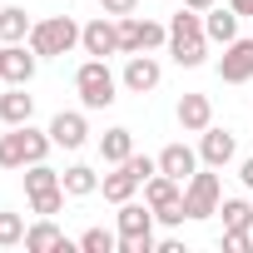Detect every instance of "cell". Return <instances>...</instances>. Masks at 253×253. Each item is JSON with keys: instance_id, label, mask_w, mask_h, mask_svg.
Instances as JSON below:
<instances>
[{"instance_id": "cell-1", "label": "cell", "mask_w": 253, "mask_h": 253, "mask_svg": "<svg viewBox=\"0 0 253 253\" xmlns=\"http://www.w3.org/2000/svg\"><path fill=\"white\" fill-rule=\"evenodd\" d=\"M169 55H174V65H184V70H199V65L209 60V35H204V15H199V10L179 5V10L169 15Z\"/></svg>"}, {"instance_id": "cell-2", "label": "cell", "mask_w": 253, "mask_h": 253, "mask_svg": "<svg viewBox=\"0 0 253 253\" xmlns=\"http://www.w3.org/2000/svg\"><path fill=\"white\" fill-rule=\"evenodd\" d=\"M55 149L50 129H35V124H10V134H0V169H25L40 164Z\"/></svg>"}, {"instance_id": "cell-3", "label": "cell", "mask_w": 253, "mask_h": 253, "mask_svg": "<svg viewBox=\"0 0 253 253\" xmlns=\"http://www.w3.org/2000/svg\"><path fill=\"white\" fill-rule=\"evenodd\" d=\"M154 174H159V159H149V154H129L124 164H114V174L99 179V189H104L109 204H124V199H134V194L144 189V179H154Z\"/></svg>"}, {"instance_id": "cell-4", "label": "cell", "mask_w": 253, "mask_h": 253, "mask_svg": "<svg viewBox=\"0 0 253 253\" xmlns=\"http://www.w3.org/2000/svg\"><path fill=\"white\" fill-rule=\"evenodd\" d=\"M80 30L84 25H75L70 15H50V20H35L30 25V50L40 55V60H55V55H70L75 45H80Z\"/></svg>"}, {"instance_id": "cell-5", "label": "cell", "mask_w": 253, "mask_h": 253, "mask_svg": "<svg viewBox=\"0 0 253 253\" xmlns=\"http://www.w3.org/2000/svg\"><path fill=\"white\" fill-rule=\"evenodd\" d=\"M114 89H119V80L109 75V65H104V60H94V55H89V60L75 70V94H80V104H84V109H109V104L119 99Z\"/></svg>"}, {"instance_id": "cell-6", "label": "cell", "mask_w": 253, "mask_h": 253, "mask_svg": "<svg viewBox=\"0 0 253 253\" xmlns=\"http://www.w3.org/2000/svg\"><path fill=\"white\" fill-rule=\"evenodd\" d=\"M144 204L154 209V218L159 223H184L189 213H184V184L179 179H169V174H154V179H144Z\"/></svg>"}, {"instance_id": "cell-7", "label": "cell", "mask_w": 253, "mask_h": 253, "mask_svg": "<svg viewBox=\"0 0 253 253\" xmlns=\"http://www.w3.org/2000/svg\"><path fill=\"white\" fill-rule=\"evenodd\" d=\"M218 204H223V189H218V174L204 164V169H194V179L184 184V213L189 218H209V213H218Z\"/></svg>"}, {"instance_id": "cell-8", "label": "cell", "mask_w": 253, "mask_h": 253, "mask_svg": "<svg viewBox=\"0 0 253 253\" xmlns=\"http://www.w3.org/2000/svg\"><path fill=\"white\" fill-rule=\"evenodd\" d=\"M159 80H164V65L149 50L129 55V65H124V75H119V84L129 89V94H149V89H159Z\"/></svg>"}, {"instance_id": "cell-9", "label": "cell", "mask_w": 253, "mask_h": 253, "mask_svg": "<svg viewBox=\"0 0 253 253\" xmlns=\"http://www.w3.org/2000/svg\"><path fill=\"white\" fill-rule=\"evenodd\" d=\"M80 45H84V55H94V60L119 55V25H114V15H94V20L80 30Z\"/></svg>"}, {"instance_id": "cell-10", "label": "cell", "mask_w": 253, "mask_h": 253, "mask_svg": "<svg viewBox=\"0 0 253 253\" xmlns=\"http://www.w3.org/2000/svg\"><path fill=\"white\" fill-rule=\"evenodd\" d=\"M218 80L223 84H248L253 80V40H228L223 45V60H218Z\"/></svg>"}, {"instance_id": "cell-11", "label": "cell", "mask_w": 253, "mask_h": 253, "mask_svg": "<svg viewBox=\"0 0 253 253\" xmlns=\"http://www.w3.org/2000/svg\"><path fill=\"white\" fill-rule=\"evenodd\" d=\"M233 154H238V139H233V129H213V124H209V129L199 134V159H204L209 169H223Z\"/></svg>"}, {"instance_id": "cell-12", "label": "cell", "mask_w": 253, "mask_h": 253, "mask_svg": "<svg viewBox=\"0 0 253 253\" xmlns=\"http://www.w3.org/2000/svg\"><path fill=\"white\" fill-rule=\"evenodd\" d=\"M50 139H55V149H80V144L89 139L84 114H80V109H60V114L50 119Z\"/></svg>"}, {"instance_id": "cell-13", "label": "cell", "mask_w": 253, "mask_h": 253, "mask_svg": "<svg viewBox=\"0 0 253 253\" xmlns=\"http://www.w3.org/2000/svg\"><path fill=\"white\" fill-rule=\"evenodd\" d=\"M154 209L149 204H134V199H124L119 204V238H154Z\"/></svg>"}, {"instance_id": "cell-14", "label": "cell", "mask_w": 253, "mask_h": 253, "mask_svg": "<svg viewBox=\"0 0 253 253\" xmlns=\"http://www.w3.org/2000/svg\"><path fill=\"white\" fill-rule=\"evenodd\" d=\"M174 114H179V129L184 134H204L209 124H213V99L209 94H184Z\"/></svg>"}, {"instance_id": "cell-15", "label": "cell", "mask_w": 253, "mask_h": 253, "mask_svg": "<svg viewBox=\"0 0 253 253\" xmlns=\"http://www.w3.org/2000/svg\"><path fill=\"white\" fill-rule=\"evenodd\" d=\"M194 169H199V149H189V144H164V149H159V174L189 184Z\"/></svg>"}, {"instance_id": "cell-16", "label": "cell", "mask_w": 253, "mask_h": 253, "mask_svg": "<svg viewBox=\"0 0 253 253\" xmlns=\"http://www.w3.org/2000/svg\"><path fill=\"white\" fill-rule=\"evenodd\" d=\"M35 65H40V55L30 45H5V70H0V80H5V84H30Z\"/></svg>"}, {"instance_id": "cell-17", "label": "cell", "mask_w": 253, "mask_h": 253, "mask_svg": "<svg viewBox=\"0 0 253 253\" xmlns=\"http://www.w3.org/2000/svg\"><path fill=\"white\" fill-rule=\"evenodd\" d=\"M238 10L233 5H213V10H204V35H209V45H228V40H238Z\"/></svg>"}, {"instance_id": "cell-18", "label": "cell", "mask_w": 253, "mask_h": 253, "mask_svg": "<svg viewBox=\"0 0 253 253\" xmlns=\"http://www.w3.org/2000/svg\"><path fill=\"white\" fill-rule=\"evenodd\" d=\"M30 114H35V94H25V84L0 89V119L5 124H30Z\"/></svg>"}, {"instance_id": "cell-19", "label": "cell", "mask_w": 253, "mask_h": 253, "mask_svg": "<svg viewBox=\"0 0 253 253\" xmlns=\"http://www.w3.org/2000/svg\"><path fill=\"white\" fill-rule=\"evenodd\" d=\"M25 248H30V253H45V248H70V238H65V228H60L55 218H40L35 228H25Z\"/></svg>"}, {"instance_id": "cell-20", "label": "cell", "mask_w": 253, "mask_h": 253, "mask_svg": "<svg viewBox=\"0 0 253 253\" xmlns=\"http://www.w3.org/2000/svg\"><path fill=\"white\" fill-rule=\"evenodd\" d=\"M30 15L20 10V5H5V10H0V40H5V45H25L30 40Z\"/></svg>"}, {"instance_id": "cell-21", "label": "cell", "mask_w": 253, "mask_h": 253, "mask_svg": "<svg viewBox=\"0 0 253 253\" xmlns=\"http://www.w3.org/2000/svg\"><path fill=\"white\" fill-rule=\"evenodd\" d=\"M60 184H65V194H70V199H89V194L99 189V174H94L89 164H70V169L60 174Z\"/></svg>"}, {"instance_id": "cell-22", "label": "cell", "mask_w": 253, "mask_h": 253, "mask_svg": "<svg viewBox=\"0 0 253 253\" xmlns=\"http://www.w3.org/2000/svg\"><path fill=\"white\" fill-rule=\"evenodd\" d=\"M134 154V134L129 129H104V139H99V159L104 164H124Z\"/></svg>"}, {"instance_id": "cell-23", "label": "cell", "mask_w": 253, "mask_h": 253, "mask_svg": "<svg viewBox=\"0 0 253 253\" xmlns=\"http://www.w3.org/2000/svg\"><path fill=\"white\" fill-rule=\"evenodd\" d=\"M45 189H60V169H50L45 159L25 164V194H45Z\"/></svg>"}, {"instance_id": "cell-24", "label": "cell", "mask_w": 253, "mask_h": 253, "mask_svg": "<svg viewBox=\"0 0 253 253\" xmlns=\"http://www.w3.org/2000/svg\"><path fill=\"white\" fill-rule=\"evenodd\" d=\"M218 213H223V228H243V233L253 228V204L248 199H223Z\"/></svg>"}, {"instance_id": "cell-25", "label": "cell", "mask_w": 253, "mask_h": 253, "mask_svg": "<svg viewBox=\"0 0 253 253\" xmlns=\"http://www.w3.org/2000/svg\"><path fill=\"white\" fill-rule=\"evenodd\" d=\"M65 199H70V194H65V184H60V189H45V194H30V209H35L40 218H55V213L65 209Z\"/></svg>"}, {"instance_id": "cell-26", "label": "cell", "mask_w": 253, "mask_h": 253, "mask_svg": "<svg viewBox=\"0 0 253 253\" xmlns=\"http://www.w3.org/2000/svg\"><path fill=\"white\" fill-rule=\"evenodd\" d=\"M80 248H84V253H114V248H119V233H109V228H84V233H80Z\"/></svg>"}, {"instance_id": "cell-27", "label": "cell", "mask_w": 253, "mask_h": 253, "mask_svg": "<svg viewBox=\"0 0 253 253\" xmlns=\"http://www.w3.org/2000/svg\"><path fill=\"white\" fill-rule=\"evenodd\" d=\"M119 55H139V15H119Z\"/></svg>"}, {"instance_id": "cell-28", "label": "cell", "mask_w": 253, "mask_h": 253, "mask_svg": "<svg viewBox=\"0 0 253 253\" xmlns=\"http://www.w3.org/2000/svg\"><path fill=\"white\" fill-rule=\"evenodd\" d=\"M25 243V218L20 213H0V248H15Z\"/></svg>"}, {"instance_id": "cell-29", "label": "cell", "mask_w": 253, "mask_h": 253, "mask_svg": "<svg viewBox=\"0 0 253 253\" xmlns=\"http://www.w3.org/2000/svg\"><path fill=\"white\" fill-rule=\"evenodd\" d=\"M159 45H169V25H159V20H139V50H159Z\"/></svg>"}, {"instance_id": "cell-30", "label": "cell", "mask_w": 253, "mask_h": 253, "mask_svg": "<svg viewBox=\"0 0 253 253\" xmlns=\"http://www.w3.org/2000/svg\"><path fill=\"white\" fill-rule=\"evenodd\" d=\"M223 248H228V253H248V248H253V233H243V228H223Z\"/></svg>"}, {"instance_id": "cell-31", "label": "cell", "mask_w": 253, "mask_h": 253, "mask_svg": "<svg viewBox=\"0 0 253 253\" xmlns=\"http://www.w3.org/2000/svg\"><path fill=\"white\" fill-rule=\"evenodd\" d=\"M99 5H104V15L119 20V15H134V10H139V0H99Z\"/></svg>"}, {"instance_id": "cell-32", "label": "cell", "mask_w": 253, "mask_h": 253, "mask_svg": "<svg viewBox=\"0 0 253 253\" xmlns=\"http://www.w3.org/2000/svg\"><path fill=\"white\" fill-rule=\"evenodd\" d=\"M119 253H154V238H119Z\"/></svg>"}, {"instance_id": "cell-33", "label": "cell", "mask_w": 253, "mask_h": 253, "mask_svg": "<svg viewBox=\"0 0 253 253\" xmlns=\"http://www.w3.org/2000/svg\"><path fill=\"white\" fill-rule=\"evenodd\" d=\"M184 5H189V10H199V15H204V10H213V5H218V0H184Z\"/></svg>"}, {"instance_id": "cell-34", "label": "cell", "mask_w": 253, "mask_h": 253, "mask_svg": "<svg viewBox=\"0 0 253 253\" xmlns=\"http://www.w3.org/2000/svg\"><path fill=\"white\" fill-rule=\"evenodd\" d=\"M238 179H243V184L253 189V159H243V169H238Z\"/></svg>"}, {"instance_id": "cell-35", "label": "cell", "mask_w": 253, "mask_h": 253, "mask_svg": "<svg viewBox=\"0 0 253 253\" xmlns=\"http://www.w3.org/2000/svg\"><path fill=\"white\" fill-rule=\"evenodd\" d=\"M228 5H233L238 15H253V0H228Z\"/></svg>"}, {"instance_id": "cell-36", "label": "cell", "mask_w": 253, "mask_h": 253, "mask_svg": "<svg viewBox=\"0 0 253 253\" xmlns=\"http://www.w3.org/2000/svg\"><path fill=\"white\" fill-rule=\"evenodd\" d=\"M0 70H5V40H0ZM0 84H5V80H0Z\"/></svg>"}, {"instance_id": "cell-37", "label": "cell", "mask_w": 253, "mask_h": 253, "mask_svg": "<svg viewBox=\"0 0 253 253\" xmlns=\"http://www.w3.org/2000/svg\"><path fill=\"white\" fill-rule=\"evenodd\" d=\"M248 233H253V228H248Z\"/></svg>"}]
</instances>
